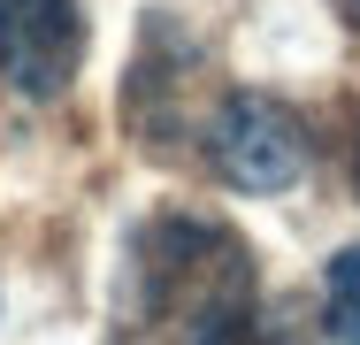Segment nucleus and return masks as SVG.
I'll use <instances>...</instances> for the list:
<instances>
[{"label":"nucleus","mask_w":360,"mask_h":345,"mask_svg":"<svg viewBox=\"0 0 360 345\" xmlns=\"http://www.w3.org/2000/svg\"><path fill=\"white\" fill-rule=\"evenodd\" d=\"M322 330L330 345H360V246L330 261V299H322Z\"/></svg>","instance_id":"20e7f679"},{"label":"nucleus","mask_w":360,"mask_h":345,"mask_svg":"<svg viewBox=\"0 0 360 345\" xmlns=\"http://www.w3.org/2000/svg\"><path fill=\"white\" fill-rule=\"evenodd\" d=\"M77 69H84L77 0H0V77L23 100H62Z\"/></svg>","instance_id":"7ed1b4c3"},{"label":"nucleus","mask_w":360,"mask_h":345,"mask_svg":"<svg viewBox=\"0 0 360 345\" xmlns=\"http://www.w3.org/2000/svg\"><path fill=\"white\" fill-rule=\"evenodd\" d=\"M230 345H253V338H230Z\"/></svg>","instance_id":"423d86ee"},{"label":"nucleus","mask_w":360,"mask_h":345,"mask_svg":"<svg viewBox=\"0 0 360 345\" xmlns=\"http://www.w3.org/2000/svg\"><path fill=\"white\" fill-rule=\"evenodd\" d=\"M253 315V246L215 215H153L123 246L115 338L123 345H230Z\"/></svg>","instance_id":"f257e3e1"},{"label":"nucleus","mask_w":360,"mask_h":345,"mask_svg":"<svg viewBox=\"0 0 360 345\" xmlns=\"http://www.w3.org/2000/svg\"><path fill=\"white\" fill-rule=\"evenodd\" d=\"M353 184H360V138H353Z\"/></svg>","instance_id":"39448f33"},{"label":"nucleus","mask_w":360,"mask_h":345,"mask_svg":"<svg viewBox=\"0 0 360 345\" xmlns=\"http://www.w3.org/2000/svg\"><path fill=\"white\" fill-rule=\"evenodd\" d=\"M207 161L230 192H291L307 177V123L269 92H230L207 123Z\"/></svg>","instance_id":"f03ea898"}]
</instances>
